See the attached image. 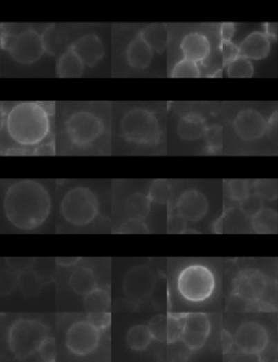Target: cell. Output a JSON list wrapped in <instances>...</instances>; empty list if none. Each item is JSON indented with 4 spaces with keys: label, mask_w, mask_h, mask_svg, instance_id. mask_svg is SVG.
Returning <instances> with one entry per match:
<instances>
[{
    "label": "cell",
    "mask_w": 278,
    "mask_h": 362,
    "mask_svg": "<svg viewBox=\"0 0 278 362\" xmlns=\"http://www.w3.org/2000/svg\"><path fill=\"white\" fill-rule=\"evenodd\" d=\"M50 193L36 180H19L9 186L3 198V212L12 226L20 230H37L48 220Z\"/></svg>",
    "instance_id": "6da1fadb"
},
{
    "label": "cell",
    "mask_w": 278,
    "mask_h": 362,
    "mask_svg": "<svg viewBox=\"0 0 278 362\" xmlns=\"http://www.w3.org/2000/svg\"><path fill=\"white\" fill-rule=\"evenodd\" d=\"M49 104L20 102L6 112L3 126L8 138L21 150L43 144L51 131Z\"/></svg>",
    "instance_id": "7a4b0ae2"
},
{
    "label": "cell",
    "mask_w": 278,
    "mask_h": 362,
    "mask_svg": "<svg viewBox=\"0 0 278 362\" xmlns=\"http://www.w3.org/2000/svg\"><path fill=\"white\" fill-rule=\"evenodd\" d=\"M60 213L64 221L72 226H87L98 216V198L87 187H73L62 198Z\"/></svg>",
    "instance_id": "3957f363"
},
{
    "label": "cell",
    "mask_w": 278,
    "mask_h": 362,
    "mask_svg": "<svg viewBox=\"0 0 278 362\" xmlns=\"http://www.w3.org/2000/svg\"><path fill=\"white\" fill-rule=\"evenodd\" d=\"M1 46L15 62L22 66L36 64L46 54L41 33L32 28H22L18 33H3Z\"/></svg>",
    "instance_id": "277c9868"
},
{
    "label": "cell",
    "mask_w": 278,
    "mask_h": 362,
    "mask_svg": "<svg viewBox=\"0 0 278 362\" xmlns=\"http://www.w3.org/2000/svg\"><path fill=\"white\" fill-rule=\"evenodd\" d=\"M48 335V327L32 319H18L8 331V346L17 359L32 357L43 339Z\"/></svg>",
    "instance_id": "5b68a950"
},
{
    "label": "cell",
    "mask_w": 278,
    "mask_h": 362,
    "mask_svg": "<svg viewBox=\"0 0 278 362\" xmlns=\"http://www.w3.org/2000/svg\"><path fill=\"white\" fill-rule=\"evenodd\" d=\"M177 289L185 300L203 302L213 295L215 277L212 270L201 264L187 266L177 278Z\"/></svg>",
    "instance_id": "8992f818"
},
{
    "label": "cell",
    "mask_w": 278,
    "mask_h": 362,
    "mask_svg": "<svg viewBox=\"0 0 278 362\" xmlns=\"http://www.w3.org/2000/svg\"><path fill=\"white\" fill-rule=\"evenodd\" d=\"M64 130L71 146L86 148L102 135L104 125L95 112L86 110H76L66 118Z\"/></svg>",
    "instance_id": "52a82bcc"
},
{
    "label": "cell",
    "mask_w": 278,
    "mask_h": 362,
    "mask_svg": "<svg viewBox=\"0 0 278 362\" xmlns=\"http://www.w3.org/2000/svg\"><path fill=\"white\" fill-rule=\"evenodd\" d=\"M121 133L129 142L151 144L159 139V121L150 110L135 108L122 118Z\"/></svg>",
    "instance_id": "ba28073f"
},
{
    "label": "cell",
    "mask_w": 278,
    "mask_h": 362,
    "mask_svg": "<svg viewBox=\"0 0 278 362\" xmlns=\"http://www.w3.org/2000/svg\"><path fill=\"white\" fill-rule=\"evenodd\" d=\"M99 342L100 331L89 322H75L66 331V348L77 357H85L93 354L98 348Z\"/></svg>",
    "instance_id": "9c48e42d"
},
{
    "label": "cell",
    "mask_w": 278,
    "mask_h": 362,
    "mask_svg": "<svg viewBox=\"0 0 278 362\" xmlns=\"http://www.w3.org/2000/svg\"><path fill=\"white\" fill-rule=\"evenodd\" d=\"M157 283V276L154 270L146 266H138L125 274L123 278V289L127 296L133 300H142L149 297Z\"/></svg>",
    "instance_id": "30bf717a"
},
{
    "label": "cell",
    "mask_w": 278,
    "mask_h": 362,
    "mask_svg": "<svg viewBox=\"0 0 278 362\" xmlns=\"http://www.w3.org/2000/svg\"><path fill=\"white\" fill-rule=\"evenodd\" d=\"M211 333V322L205 313H188L183 316L180 341L190 350H201Z\"/></svg>",
    "instance_id": "8fae6325"
},
{
    "label": "cell",
    "mask_w": 278,
    "mask_h": 362,
    "mask_svg": "<svg viewBox=\"0 0 278 362\" xmlns=\"http://www.w3.org/2000/svg\"><path fill=\"white\" fill-rule=\"evenodd\" d=\"M268 287V279L261 272L245 270L234 282V295L247 304H254L266 296Z\"/></svg>",
    "instance_id": "7c38bea8"
},
{
    "label": "cell",
    "mask_w": 278,
    "mask_h": 362,
    "mask_svg": "<svg viewBox=\"0 0 278 362\" xmlns=\"http://www.w3.org/2000/svg\"><path fill=\"white\" fill-rule=\"evenodd\" d=\"M234 343L243 354H259L268 346V331L260 323L245 322L236 331Z\"/></svg>",
    "instance_id": "4fadbf2b"
},
{
    "label": "cell",
    "mask_w": 278,
    "mask_h": 362,
    "mask_svg": "<svg viewBox=\"0 0 278 362\" xmlns=\"http://www.w3.org/2000/svg\"><path fill=\"white\" fill-rule=\"evenodd\" d=\"M234 130L238 138L243 141L259 140L268 131V121L258 110L252 108L238 112L234 120Z\"/></svg>",
    "instance_id": "5bb4252c"
},
{
    "label": "cell",
    "mask_w": 278,
    "mask_h": 362,
    "mask_svg": "<svg viewBox=\"0 0 278 362\" xmlns=\"http://www.w3.org/2000/svg\"><path fill=\"white\" fill-rule=\"evenodd\" d=\"M70 49L81 59L84 66L94 68L104 57V43L96 34H85L72 42Z\"/></svg>",
    "instance_id": "9a60e30c"
},
{
    "label": "cell",
    "mask_w": 278,
    "mask_h": 362,
    "mask_svg": "<svg viewBox=\"0 0 278 362\" xmlns=\"http://www.w3.org/2000/svg\"><path fill=\"white\" fill-rule=\"evenodd\" d=\"M177 212L187 222H198L203 220L209 209V202L203 192L188 190L180 196L177 201Z\"/></svg>",
    "instance_id": "2e32d148"
},
{
    "label": "cell",
    "mask_w": 278,
    "mask_h": 362,
    "mask_svg": "<svg viewBox=\"0 0 278 362\" xmlns=\"http://www.w3.org/2000/svg\"><path fill=\"white\" fill-rule=\"evenodd\" d=\"M184 58L200 62L207 59L211 53V44L205 34L192 32L184 36L180 43Z\"/></svg>",
    "instance_id": "e0dca14e"
},
{
    "label": "cell",
    "mask_w": 278,
    "mask_h": 362,
    "mask_svg": "<svg viewBox=\"0 0 278 362\" xmlns=\"http://www.w3.org/2000/svg\"><path fill=\"white\" fill-rule=\"evenodd\" d=\"M270 51H271V41L262 32H252L249 34L239 46L241 57L249 60L266 58L270 54Z\"/></svg>",
    "instance_id": "ac0fdd59"
},
{
    "label": "cell",
    "mask_w": 278,
    "mask_h": 362,
    "mask_svg": "<svg viewBox=\"0 0 278 362\" xmlns=\"http://www.w3.org/2000/svg\"><path fill=\"white\" fill-rule=\"evenodd\" d=\"M152 56H154V51L139 34L135 36L127 46V64L132 68L146 69L151 62Z\"/></svg>",
    "instance_id": "d6986e66"
},
{
    "label": "cell",
    "mask_w": 278,
    "mask_h": 362,
    "mask_svg": "<svg viewBox=\"0 0 278 362\" xmlns=\"http://www.w3.org/2000/svg\"><path fill=\"white\" fill-rule=\"evenodd\" d=\"M85 66L70 47L59 57L56 64V76L62 79L82 77Z\"/></svg>",
    "instance_id": "ffe728a7"
},
{
    "label": "cell",
    "mask_w": 278,
    "mask_h": 362,
    "mask_svg": "<svg viewBox=\"0 0 278 362\" xmlns=\"http://www.w3.org/2000/svg\"><path fill=\"white\" fill-rule=\"evenodd\" d=\"M205 119L197 114H189L180 118L177 123V133L183 140H199L207 131Z\"/></svg>",
    "instance_id": "44dd1931"
},
{
    "label": "cell",
    "mask_w": 278,
    "mask_h": 362,
    "mask_svg": "<svg viewBox=\"0 0 278 362\" xmlns=\"http://www.w3.org/2000/svg\"><path fill=\"white\" fill-rule=\"evenodd\" d=\"M142 40L148 44V46L154 53L162 54L167 49L169 44V30L165 24H152L142 28L139 33Z\"/></svg>",
    "instance_id": "7402d4cb"
},
{
    "label": "cell",
    "mask_w": 278,
    "mask_h": 362,
    "mask_svg": "<svg viewBox=\"0 0 278 362\" xmlns=\"http://www.w3.org/2000/svg\"><path fill=\"white\" fill-rule=\"evenodd\" d=\"M70 288L80 296H86L87 293L97 288V278L94 272L86 266L75 268L68 278Z\"/></svg>",
    "instance_id": "603a6c76"
},
{
    "label": "cell",
    "mask_w": 278,
    "mask_h": 362,
    "mask_svg": "<svg viewBox=\"0 0 278 362\" xmlns=\"http://www.w3.org/2000/svg\"><path fill=\"white\" fill-rule=\"evenodd\" d=\"M251 225L253 230L259 234H276L278 228L277 212L273 209L264 207L251 218Z\"/></svg>",
    "instance_id": "cb8c5ba5"
},
{
    "label": "cell",
    "mask_w": 278,
    "mask_h": 362,
    "mask_svg": "<svg viewBox=\"0 0 278 362\" xmlns=\"http://www.w3.org/2000/svg\"><path fill=\"white\" fill-rule=\"evenodd\" d=\"M152 337L151 331H150L148 325H142L138 324L135 327H131L127 331V342L129 348L136 352H142L147 350L151 344Z\"/></svg>",
    "instance_id": "d4e9b609"
},
{
    "label": "cell",
    "mask_w": 278,
    "mask_h": 362,
    "mask_svg": "<svg viewBox=\"0 0 278 362\" xmlns=\"http://www.w3.org/2000/svg\"><path fill=\"white\" fill-rule=\"evenodd\" d=\"M43 287V279L34 270H26L24 273L19 274L18 288L26 298L37 296L41 293Z\"/></svg>",
    "instance_id": "484cf974"
},
{
    "label": "cell",
    "mask_w": 278,
    "mask_h": 362,
    "mask_svg": "<svg viewBox=\"0 0 278 362\" xmlns=\"http://www.w3.org/2000/svg\"><path fill=\"white\" fill-rule=\"evenodd\" d=\"M111 306V297L108 291L96 288L84 296V308L89 313L91 312H106Z\"/></svg>",
    "instance_id": "4316f807"
},
{
    "label": "cell",
    "mask_w": 278,
    "mask_h": 362,
    "mask_svg": "<svg viewBox=\"0 0 278 362\" xmlns=\"http://www.w3.org/2000/svg\"><path fill=\"white\" fill-rule=\"evenodd\" d=\"M150 200L144 194L136 193L127 201V212L132 220L142 222L149 213Z\"/></svg>",
    "instance_id": "83f0119b"
},
{
    "label": "cell",
    "mask_w": 278,
    "mask_h": 362,
    "mask_svg": "<svg viewBox=\"0 0 278 362\" xmlns=\"http://www.w3.org/2000/svg\"><path fill=\"white\" fill-rule=\"evenodd\" d=\"M173 196L172 184L167 180H154L149 190L150 201L159 205H165Z\"/></svg>",
    "instance_id": "f1b7e54d"
},
{
    "label": "cell",
    "mask_w": 278,
    "mask_h": 362,
    "mask_svg": "<svg viewBox=\"0 0 278 362\" xmlns=\"http://www.w3.org/2000/svg\"><path fill=\"white\" fill-rule=\"evenodd\" d=\"M254 74L252 62L249 59L238 57L228 66V77L233 79H248Z\"/></svg>",
    "instance_id": "f546056e"
},
{
    "label": "cell",
    "mask_w": 278,
    "mask_h": 362,
    "mask_svg": "<svg viewBox=\"0 0 278 362\" xmlns=\"http://www.w3.org/2000/svg\"><path fill=\"white\" fill-rule=\"evenodd\" d=\"M171 77L178 79H196L200 77V69L197 62L189 59H182L177 62L171 72Z\"/></svg>",
    "instance_id": "4dcf8cb0"
},
{
    "label": "cell",
    "mask_w": 278,
    "mask_h": 362,
    "mask_svg": "<svg viewBox=\"0 0 278 362\" xmlns=\"http://www.w3.org/2000/svg\"><path fill=\"white\" fill-rule=\"evenodd\" d=\"M251 187L248 181L245 180H230L226 184V192L228 198L232 201L239 202L241 203L249 193H250Z\"/></svg>",
    "instance_id": "1f68e13d"
},
{
    "label": "cell",
    "mask_w": 278,
    "mask_h": 362,
    "mask_svg": "<svg viewBox=\"0 0 278 362\" xmlns=\"http://www.w3.org/2000/svg\"><path fill=\"white\" fill-rule=\"evenodd\" d=\"M253 193L258 194L261 199L274 201L277 199V181L258 180L253 184Z\"/></svg>",
    "instance_id": "d6a6232c"
},
{
    "label": "cell",
    "mask_w": 278,
    "mask_h": 362,
    "mask_svg": "<svg viewBox=\"0 0 278 362\" xmlns=\"http://www.w3.org/2000/svg\"><path fill=\"white\" fill-rule=\"evenodd\" d=\"M19 274L0 268V298L9 296L18 287Z\"/></svg>",
    "instance_id": "836d02e7"
},
{
    "label": "cell",
    "mask_w": 278,
    "mask_h": 362,
    "mask_svg": "<svg viewBox=\"0 0 278 362\" xmlns=\"http://www.w3.org/2000/svg\"><path fill=\"white\" fill-rule=\"evenodd\" d=\"M264 209V201L259 197L258 194L249 193L243 201L241 202V211L245 216L252 218Z\"/></svg>",
    "instance_id": "e575fe53"
},
{
    "label": "cell",
    "mask_w": 278,
    "mask_h": 362,
    "mask_svg": "<svg viewBox=\"0 0 278 362\" xmlns=\"http://www.w3.org/2000/svg\"><path fill=\"white\" fill-rule=\"evenodd\" d=\"M207 148L211 152H219L223 146V128L219 125H212L207 128L205 135Z\"/></svg>",
    "instance_id": "d590c367"
},
{
    "label": "cell",
    "mask_w": 278,
    "mask_h": 362,
    "mask_svg": "<svg viewBox=\"0 0 278 362\" xmlns=\"http://www.w3.org/2000/svg\"><path fill=\"white\" fill-rule=\"evenodd\" d=\"M39 357L43 362H56L57 358V345L56 339L53 336H47L43 339L37 350Z\"/></svg>",
    "instance_id": "8d00e7d4"
},
{
    "label": "cell",
    "mask_w": 278,
    "mask_h": 362,
    "mask_svg": "<svg viewBox=\"0 0 278 362\" xmlns=\"http://www.w3.org/2000/svg\"><path fill=\"white\" fill-rule=\"evenodd\" d=\"M152 337L157 341H167V316H154L148 324Z\"/></svg>",
    "instance_id": "74e56055"
},
{
    "label": "cell",
    "mask_w": 278,
    "mask_h": 362,
    "mask_svg": "<svg viewBox=\"0 0 278 362\" xmlns=\"http://www.w3.org/2000/svg\"><path fill=\"white\" fill-rule=\"evenodd\" d=\"M183 331V316H167V342L175 343L180 339Z\"/></svg>",
    "instance_id": "f35d334b"
},
{
    "label": "cell",
    "mask_w": 278,
    "mask_h": 362,
    "mask_svg": "<svg viewBox=\"0 0 278 362\" xmlns=\"http://www.w3.org/2000/svg\"><path fill=\"white\" fill-rule=\"evenodd\" d=\"M221 54H222L223 66L228 67L230 62L241 56L239 55V47L232 41H221Z\"/></svg>",
    "instance_id": "ab89813d"
},
{
    "label": "cell",
    "mask_w": 278,
    "mask_h": 362,
    "mask_svg": "<svg viewBox=\"0 0 278 362\" xmlns=\"http://www.w3.org/2000/svg\"><path fill=\"white\" fill-rule=\"evenodd\" d=\"M87 322L99 331L108 329L111 323V314L109 312H91L87 316Z\"/></svg>",
    "instance_id": "60d3db41"
},
{
    "label": "cell",
    "mask_w": 278,
    "mask_h": 362,
    "mask_svg": "<svg viewBox=\"0 0 278 362\" xmlns=\"http://www.w3.org/2000/svg\"><path fill=\"white\" fill-rule=\"evenodd\" d=\"M6 262H7V266H9V270H13L17 274H21L32 268L34 264V259L7 258Z\"/></svg>",
    "instance_id": "b9f144b4"
},
{
    "label": "cell",
    "mask_w": 278,
    "mask_h": 362,
    "mask_svg": "<svg viewBox=\"0 0 278 362\" xmlns=\"http://www.w3.org/2000/svg\"><path fill=\"white\" fill-rule=\"evenodd\" d=\"M41 40H43L45 53L49 55H55V53H56V31H55V26H48L44 30L43 33H41Z\"/></svg>",
    "instance_id": "7bdbcfd3"
},
{
    "label": "cell",
    "mask_w": 278,
    "mask_h": 362,
    "mask_svg": "<svg viewBox=\"0 0 278 362\" xmlns=\"http://www.w3.org/2000/svg\"><path fill=\"white\" fill-rule=\"evenodd\" d=\"M186 228V221L180 213H172L169 216V222H167V230L172 234L175 232H183Z\"/></svg>",
    "instance_id": "ee69618b"
},
{
    "label": "cell",
    "mask_w": 278,
    "mask_h": 362,
    "mask_svg": "<svg viewBox=\"0 0 278 362\" xmlns=\"http://www.w3.org/2000/svg\"><path fill=\"white\" fill-rule=\"evenodd\" d=\"M32 155H55L56 154V146L55 142H46L41 146H36L30 150Z\"/></svg>",
    "instance_id": "f6af8a7d"
},
{
    "label": "cell",
    "mask_w": 278,
    "mask_h": 362,
    "mask_svg": "<svg viewBox=\"0 0 278 362\" xmlns=\"http://www.w3.org/2000/svg\"><path fill=\"white\" fill-rule=\"evenodd\" d=\"M236 26L234 24H223L221 26V39L222 41H232L235 35Z\"/></svg>",
    "instance_id": "bcb514c9"
},
{
    "label": "cell",
    "mask_w": 278,
    "mask_h": 362,
    "mask_svg": "<svg viewBox=\"0 0 278 362\" xmlns=\"http://www.w3.org/2000/svg\"><path fill=\"white\" fill-rule=\"evenodd\" d=\"M121 230L127 232H144L146 228H145V225L142 224V222L131 220L129 222L125 223Z\"/></svg>",
    "instance_id": "7dc6e473"
},
{
    "label": "cell",
    "mask_w": 278,
    "mask_h": 362,
    "mask_svg": "<svg viewBox=\"0 0 278 362\" xmlns=\"http://www.w3.org/2000/svg\"><path fill=\"white\" fill-rule=\"evenodd\" d=\"M80 259L77 257H62V258H57L56 262L59 266L62 268H71L75 266L76 263L80 262Z\"/></svg>",
    "instance_id": "c3c4849f"
},
{
    "label": "cell",
    "mask_w": 278,
    "mask_h": 362,
    "mask_svg": "<svg viewBox=\"0 0 278 362\" xmlns=\"http://www.w3.org/2000/svg\"><path fill=\"white\" fill-rule=\"evenodd\" d=\"M277 24H266L264 26V34L268 39H276L277 37Z\"/></svg>",
    "instance_id": "681fc988"
},
{
    "label": "cell",
    "mask_w": 278,
    "mask_h": 362,
    "mask_svg": "<svg viewBox=\"0 0 278 362\" xmlns=\"http://www.w3.org/2000/svg\"><path fill=\"white\" fill-rule=\"evenodd\" d=\"M232 344H233L232 336H230L228 331H224L222 334V345L223 348H224V352H228L232 348Z\"/></svg>",
    "instance_id": "f907efd6"
},
{
    "label": "cell",
    "mask_w": 278,
    "mask_h": 362,
    "mask_svg": "<svg viewBox=\"0 0 278 362\" xmlns=\"http://www.w3.org/2000/svg\"><path fill=\"white\" fill-rule=\"evenodd\" d=\"M1 135H3V125L0 123V142H1Z\"/></svg>",
    "instance_id": "816d5d0a"
}]
</instances>
